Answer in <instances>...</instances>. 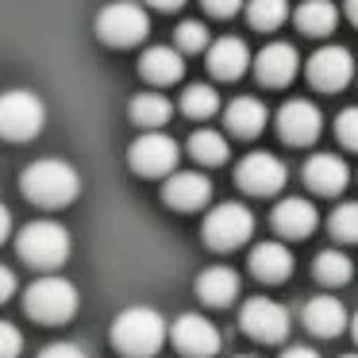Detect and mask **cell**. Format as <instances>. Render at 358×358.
Masks as SVG:
<instances>
[{"mask_svg": "<svg viewBox=\"0 0 358 358\" xmlns=\"http://www.w3.org/2000/svg\"><path fill=\"white\" fill-rule=\"evenodd\" d=\"M247 262H250V273H255L258 281H266V285H278V281H285L289 273H293V255H289V247L281 239L258 243Z\"/></svg>", "mask_w": 358, "mask_h": 358, "instance_id": "obj_20", "label": "cell"}, {"mask_svg": "<svg viewBox=\"0 0 358 358\" xmlns=\"http://www.w3.org/2000/svg\"><path fill=\"white\" fill-rule=\"evenodd\" d=\"M78 285H73L70 278H62V273H43V278H35L31 285H27L24 293V308L31 320H39V324H66V320H73V312H78Z\"/></svg>", "mask_w": 358, "mask_h": 358, "instance_id": "obj_4", "label": "cell"}, {"mask_svg": "<svg viewBox=\"0 0 358 358\" xmlns=\"http://www.w3.org/2000/svg\"><path fill=\"white\" fill-rule=\"evenodd\" d=\"M239 289H243V281H239V273H235L231 266H208V270L196 273V296H201L204 304H212V308L235 304Z\"/></svg>", "mask_w": 358, "mask_h": 358, "instance_id": "obj_21", "label": "cell"}, {"mask_svg": "<svg viewBox=\"0 0 358 358\" xmlns=\"http://www.w3.org/2000/svg\"><path fill=\"white\" fill-rule=\"evenodd\" d=\"M301 320H304V327H308L312 335H320V339H335V335H343L347 324H350L347 304H343L339 296H331V293L312 296V301L304 304Z\"/></svg>", "mask_w": 358, "mask_h": 358, "instance_id": "obj_17", "label": "cell"}, {"mask_svg": "<svg viewBox=\"0 0 358 358\" xmlns=\"http://www.w3.org/2000/svg\"><path fill=\"white\" fill-rule=\"evenodd\" d=\"M327 227H331V235L339 243H358V201H343L327 216Z\"/></svg>", "mask_w": 358, "mask_h": 358, "instance_id": "obj_30", "label": "cell"}, {"mask_svg": "<svg viewBox=\"0 0 358 358\" xmlns=\"http://www.w3.org/2000/svg\"><path fill=\"white\" fill-rule=\"evenodd\" d=\"M250 66H255V58H250V50H247V43H243V39L224 35V39L208 43V70H212V78L235 81V78H243Z\"/></svg>", "mask_w": 358, "mask_h": 358, "instance_id": "obj_19", "label": "cell"}, {"mask_svg": "<svg viewBox=\"0 0 358 358\" xmlns=\"http://www.w3.org/2000/svg\"><path fill=\"white\" fill-rule=\"evenodd\" d=\"M335 139L347 150H358V104H350L335 116Z\"/></svg>", "mask_w": 358, "mask_h": 358, "instance_id": "obj_32", "label": "cell"}, {"mask_svg": "<svg viewBox=\"0 0 358 358\" xmlns=\"http://www.w3.org/2000/svg\"><path fill=\"white\" fill-rule=\"evenodd\" d=\"M343 358H358V355H343Z\"/></svg>", "mask_w": 358, "mask_h": 358, "instance_id": "obj_42", "label": "cell"}, {"mask_svg": "<svg viewBox=\"0 0 358 358\" xmlns=\"http://www.w3.org/2000/svg\"><path fill=\"white\" fill-rule=\"evenodd\" d=\"M324 131V116L312 101L296 96V101H285L278 108V135L289 143V147H312Z\"/></svg>", "mask_w": 358, "mask_h": 358, "instance_id": "obj_13", "label": "cell"}, {"mask_svg": "<svg viewBox=\"0 0 358 358\" xmlns=\"http://www.w3.org/2000/svg\"><path fill=\"white\" fill-rule=\"evenodd\" d=\"M12 293H16V273H12L8 266H0V304L8 301Z\"/></svg>", "mask_w": 358, "mask_h": 358, "instance_id": "obj_36", "label": "cell"}, {"mask_svg": "<svg viewBox=\"0 0 358 358\" xmlns=\"http://www.w3.org/2000/svg\"><path fill=\"white\" fill-rule=\"evenodd\" d=\"M162 201L178 212H196L212 201V181L201 170H173L162 181Z\"/></svg>", "mask_w": 358, "mask_h": 358, "instance_id": "obj_14", "label": "cell"}, {"mask_svg": "<svg viewBox=\"0 0 358 358\" xmlns=\"http://www.w3.org/2000/svg\"><path fill=\"white\" fill-rule=\"evenodd\" d=\"M296 27H301L304 35H312V39H324V35L335 31V24H339V8H335L331 0H304L301 8L293 12Z\"/></svg>", "mask_w": 358, "mask_h": 358, "instance_id": "obj_24", "label": "cell"}, {"mask_svg": "<svg viewBox=\"0 0 358 358\" xmlns=\"http://www.w3.org/2000/svg\"><path fill=\"white\" fill-rule=\"evenodd\" d=\"M224 124H227V131L239 135V139H255L266 127V104L258 101V96H235L224 108Z\"/></svg>", "mask_w": 358, "mask_h": 358, "instance_id": "obj_23", "label": "cell"}, {"mask_svg": "<svg viewBox=\"0 0 358 358\" xmlns=\"http://www.w3.org/2000/svg\"><path fill=\"white\" fill-rule=\"evenodd\" d=\"M173 39H178L181 55H196V50L208 47V27H204L201 20H181L178 31H173Z\"/></svg>", "mask_w": 358, "mask_h": 358, "instance_id": "obj_31", "label": "cell"}, {"mask_svg": "<svg viewBox=\"0 0 358 358\" xmlns=\"http://www.w3.org/2000/svg\"><path fill=\"white\" fill-rule=\"evenodd\" d=\"M281 358H320V355H316V350H312V347H289V350H285V355H281Z\"/></svg>", "mask_w": 358, "mask_h": 358, "instance_id": "obj_39", "label": "cell"}, {"mask_svg": "<svg viewBox=\"0 0 358 358\" xmlns=\"http://www.w3.org/2000/svg\"><path fill=\"white\" fill-rule=\"evenodd\" d=\"M235 181H239V189L250 196H273V193L285 189L289 170L278 155H270V150H250V155L235 166Z\"/></svg>", "mask_w": 358, "mask_h": 358, "instance_id": "obj_10", "label": "cell"}, {"mask_svg": "<svg viewBox=\"0 0 358 358\" xmlns=\"http://www.w3.org/2000/svg\"><path fill=\"white\" fill-rule=\"evenodd\" d=\"M181 112H185L189 120H208L220 112V93L212 85H204V81H193V85H185V93H181Z\"/></svg>", "mask_w": 358, "mask_h": 358, "instance_id": "obj_29", "label": "cell"}, {"mask_svg": "<svg viewBox=\"0 0 358 358\" xmlns=\"http://www.w3.org/2000/svg\"><path fill=\"white\" fill-rule=\"evenodd\" d=\"M139 73L150 85H173L185 78V55L178 47H147L139 58Z\"/></svg>", "mask_w": 358, "mask_h": 358, "instance_id": "obj_22", "label": "cell"}, {"mask_svg": "<svg viewBox=\"0 0 358 358\" xmlns=\"http://www.w3.org/2000/svg\"><path fill=\"white\" fill-rule=\"evenodd\" d=\"M350 331H355V343H358V316L350 320Z\"/></svg>", "mask_w": 358, "mask_h": 358, "instance_id": "obj_41", "label": "cell"}, {"mask_svg": "<svg viewBox=\"0 0 358 358\" xmlns=\"http://www.w3.org/2000/svg\"><path fill=\"white\" fill-rule=\"evenodd\" d=\"M166 339H170V327L162 312L150 304H131L112 320V343L127 358H155L166 347Z\"/></svg>", "mask_w": 358, "mask_h": 358, "instance_id": "obj_1", "label": "cell"}, {"mask_svg": "<svg viewBox=\"0 0 358 358\" xmlns=\"http://www.w3.org/2000/svg\"><path fill=\"white\" fill-rule=\"evenodd\" d=\"M247 24L255 31H278L289 20V0H247Z\"/></svg>", "mask_w": 358, "mask_h": 358, "instance_id": "obj_28", "label": "cell"}, {"mask_svg": "<svg viewBox=\"0 0 358 358\" xmlns=\"http://www.w3.org/2000/svg\"><path fill=\"white\" fill-rule=\"evenodd\" d=\"M150 35V16L135 0H112L96 12V39L108 47H135Z\"/></svg>", "mask_w": 358, "mask_h": 358, "instance_id": "obj_6", "label": "cell"}, {"mask_svg": "<svg viewBox=\"0 0 358 358\" xmlns=\"http://www.w3.org/2000/svg\"><path fill=\"white\" fill-rule=\"evenodd\" d=\"M189 155H193L201 166H224L227 155H231V147H227V139L220 131L201 127V131L189 135Z\"/></svg>", "mask_w": 358, "mask_h": 358, "instance_id": "obj_27", "label": "cell"}, {"mask_svg": "<svg viewBox=\"0 0 358 358\" xmlns=\"http://www.w3.org/2000/svg\"><path fill=\"white\" fill-rule=\"evenodd\" d=\"M24 350V331L12 320H0V358H20Z\"/></svg>", "mask_w": 358, "mask_h": 358, "instance_id": "obj_33", "label": "cell"}, {"mask_svg": "<svg viewBox=\"0 0 358 358\" xmlns=\"http://www.w3.org/2000/svg\"><path fill=\"white\" fill-rule=\"evenodd\" d=\"M301 70V55H296L293 43H266L255 55V78L262 81L266 89H281L296 78Z\"/></svg>", "mask_w": 358, "mask_h": 358, "instance_id": "obj_15", "label": "cell"}, {"mask_svg": "<svg viewBox=\"0 0 358 358\" xmlns=\"http://www.w3.org/2000/svg\"><path fill=\"white\" fill-rule=\"evenodd\" d=\"M235 358H250V355H235Z\"/></svg>", "mask_w": 358, "mask_h": 358, "instance_id": "obj_43", "label": "cell"}, {"mask_svg": "<svg viewBox=\"0 0 358 358\" xmlns=\"http://www.w3.org/2000/svg\"><path fill=\"white\" fill-rule=\"evenodd\" d=\"M312 273H316L320 285L339 289V285H347V281L355 278V262H350L343 250H320L316 262H312Z\"/></svg>", "mask_w": 358, "mask_h": 358, "instance_id": "obj_26", "label": "cell"}, {"mask_svg": "<svg viewBox=\"0 0 358 358\" xmlns=\"http://www.w3.org/2000/svg\"><path fill=\"white\" fill-rule=\"evenodd\" d=\"M201 235L212 250H235L243 243H250V235H255V212L239 201H224L204 216Z\"/></svg>", "mask_w": 358, "mask_h": 358, "instance_id": "obj_7", "label": "cell"}, {"mask_svg": "<svg viewBox=\"0 0 358 358\" xmlns=\"http://www.w3.org/2000/svg\"><path fill=\"white\" fill-rule=\"evenodd\" d=\"M8 231H12V212L4 208V204H0V243L8 239Z\"/></svg>", "mask_w": 358, "mask_h": 358, "instance_id": "obj_37", "label": "cell"}, {"mask_svg": "<svg viewBox=\"0 0 358 358\" xmlns=\"http://www.w3.org/2000/svg\"><path fill=\"white\" fill-rule=\"evenodd\" d=\"M204 4V12H208V16H235V12L239 8H247V0H201Z\"/></svg>", "mask_w": 358, "mask_h": 358, "instance_id": "obj_35", "label": "cell"}, {"mask_svg": "<svg viewBox=\"0 0 358 358\" xmlns=\"http://www.w3.org/2000/svg\"><path fill=\"white\" fill-rule=\"evenodd\" d=\"M47 124V104L31 89H8L0 93V139L31 143Z\"/></svg>", "mask_w": 358, "mask_h": 358, "instance_id": "obj_5", "label": "cell"}, {"mask_svg": "<svg viewBox=\"0 0 358 358\" xmlns=\"http://www.w3.org/2000/svg\"><path fill=\"white\" fill-rule=\"evenodd\" d=\"M239 327L255 343H281L293 327V320H289L285 304L273 301V296H250L239 308Z\"/></svg>", "mask_w": 358, "mask_h": 358, "instance_id": "obj_9", "label": "cell"}, {"mask_svg": "<svg viewBox=\"0 0 358 358\" xmlns=\"http://www.w3.org/2000/svg\"><path fill=\"white\" fill-rule=\"evenodd\" d=\"M20 189L39 208H66L81 193V173L70 162H62V158H39V162H31L24 170Z\"/></svg>", "mask_w": 358, "mask_h": 358, "instance_id": "obj_2", "label": "cell"}, {"mask_svg": "<svg viewBox=\"0 0 358 358\" xmlns=\"http://www.w3.org/2000/svg\"><path fill=\"white\" fill-rule=\"evenodd\" d=\"M170 335H173V347H178L185 358H212V355H220V347H224L220 327L212 324L208 316H201V312H181V316L173 320Z\"/></svg>", "mask_w": 358, "mask_h": 358, "instance_id": "obj_12", "label": "cell"}, {"mask_svg": "<svg viewBox=\"0 0 358 358\" xmlns=\"http://www.w3.org/2000/svg\"><path fill=\"white\" fill-rule=\"evenodd\" d=\"M273 231L281 235V239H308L312 231L320 227V212L312 201H304V196H285V201L273 204V216H270Z\"/></svg>", "mask_w": 358, "mask_h": 358, "instance_id": "obj_16", "label": "cell"}, {"mask_svg": "<svg viewBox=\"0 0 358 358\" xmlns=\"http://www.w3.org/2000/svg\"><path fill=\"white\" fill-rule=\"evenodd\" d=\"M304 185L320 196H339L350 185V166L339 155H312L304 162Z\"/></svg>", "mask_w": 358, "mask_h": 358, "instance_id": "obj_18", "label": "cell"}, {"mask_svg": "<svg viewBox=\"0 0 358 358\" xmlns=\"http://www.w3.org/2000/svg\"><path fill=\"white\" fill-rule=\"evenodd\" d=\"M16 250L27 266H35V270H43V273H55V270H62L66 258H70V231H66L58 220H31V224L20 231Z\"/></svg>", "mask_w": 358, "mask_h": 358, "instance_id": "obj_3", "label": "cell"}, {"mask_svg": "<svg viewBox=\"0 0 358 358\" xmlns=\"http://www.w3.org/2000/svg\"><path fill=\"white\" fill-rule=\"evenodd\" d=\"M39 358H89L85 355V347H78V343H50V347H43L39 350Z\"/></svg>", "mask_w": 358, "mask_h": 358, "instance_id": "obj_34", "label": "cell"}, {"mask_svg": "<svg viewBox=\"0 0 358 358\" xmlns=\"http://www.w3.org/2000/svg\"><path fill=\"white\" fill-rule=\"evenodd\" d=\"M343 12H347V20L358 27V0H343Z\"/></svg>", "mask_w": 358, "mask_h": 358, "instance_id": "obj_40", "label": "cell"}, {"mask_svg": "<svg viewBox=\"0 0 358 358\" xmlns=\"http://www.w3.org/2000/svg\"><path fill=\"white\" fill-rule=\"evenodd\" d=\"M304 78H308V85L320 89V93H339V89H347L350 78H355V58H350L347 47L327 43V47H320L316 55L304 62Z\"/></svg>", "mask_w": 358, "mask_h": 358, "instance_id": "obj_11", "label": "cell"}, {"mask_svg": "<svg viewBox=\"0 0 358 358\" xmlns=\"http://www.w3.org/2000/svg\"><path fill=\"white\" fill-rule=\"evenodd\" d=\"M147 4L158 12H173V8H181V4H189V0H147Z\"/></svg>", "mask_w": 358, "mask_h": 358, "instance_id": "obj_38", "label": "cell"}, {"mask_svg": "<svg viewBox=\"0 0 358 358\" xmlns=\"http://www.w3.org/2000/svg\"><path fill=\"white\" fill-rule=\"evenodd\" d=\"M127 112H131V124H139L143 131H162V124L170 120L173 104L166 101L162 93H139V96H131Z\"/></svg>", "mask_w": 358, "mask_h": 358, "instance_id": "obj_25", "label": "cell"}, {"mask_svg": "<svg viewBox=\"0 0 358 358\" xmlns=\"http://www.w3.org/2000/svg\"><path fill=\"white\" fill-rule=\"evenodd\" d=\"M178 158H181V147L166 131H143L127 150V162L139 178H170L178 170Z\"/></svg>", "mask_w": 358, "mask_h": 358, "instance_id": "obj_8", "label": "cell"}]
</instances>
